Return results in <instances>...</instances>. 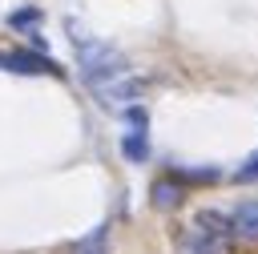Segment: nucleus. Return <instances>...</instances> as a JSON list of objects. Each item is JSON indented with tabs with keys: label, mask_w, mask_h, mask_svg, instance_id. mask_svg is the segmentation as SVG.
Wrapping results in <instances>:
<instances>
[{
	"label": "nucleus",
	"mask_w": 258,
	"mask_h": 254,
	"mask_svg": "<svg viewBox=\"0 0 258 254\" xmlns=\"http://www.w3.org/2000/svg\"><path fill=\"white\" fill-rule=\"evenodd\" d=\"M69 36H73V44H77V65H81V73H85L89 85H101V81H113L117 73H125L121 52H113L105 40L81 32L77 24H69Z\"/></svg>",
	"instance_id": "obj_1"
},
{
	"label": "nucleus",
	"mask_w": 258,
	"mask_h": 254,
	"mask_svg": "<svg viewBox=\"0 0 258 254\" xmlns=\"http://www.w3.org/2000/svg\"><path fill=\"white\" fill-rule=\"evenodd\" d=\"M0 69L8 73H48V77H60V65L48 56V52H28V48H12V52H0Z\"/></svg>",
	"instance_id": "obj_2"
},
{
	"label": "nucleus",
	"mask_w": 258,
	"mask_h": 254,
	"mask_svg": "<svg viewBox=\"0 0 258 254\" xmlns=\"http://www.w3.org/2000/svg\"><path fill=\"white\" fill-rule=\"evenodd\" d=\"M149 206L157 210V214H173L177 206H181V185L165 173V177H157L153 185H149Z\"/></svg>",
	"instance_id": "obj_3"
},
{
	"label": "nucleus",
	"mask_w": 258,
	"mask_h": 254,
	"mask_svg": "<svg viewBox=\"0 0 258 254\" xmlns=\"http://www.w3.org/2000/svg\"><path fill=\"white\" fill-rule=\"evenodd\" d=\"M194 230H202L206 238H218V242H226V238H234V226H230V214H222V210H198L194 214Z\"/></svg>",
	"instance_id": "obj_4"
},
{
	"label": "nucleus",
	"mask_w": 258,
	"mask_h": 254,
	"mask_svg": "<svg viewBox=\"0 0 258 254\" xmlns=\"http://www.w3.org/2000/svg\"><path fill=\"white\" fill-rule=\"evenodd\" d=\"M230 226H234V238L258 242V202H242V206L230 214Z\"/></svg>",
	"instance_id": "obj_5"
},
{
	"label": "nucleus",
	"mask_w": 258,
	"mask_h": 254,
	"mask_svg": "<svg viewBox=\"0 0 258 254\" xmlns=\"http://www.w3.org/2000/svg\"><path fill=\"white\" fill-rule=\"evenodd\" d=\"M169 177H173L177 185H210V181L222 177V169H218V165H173Z\"/></svg>",
	"instance_id": "obj_6"
},
{
	"label": "nucleus",
	"mask_w": 258,
	"mask_h": 254,
	"mask_svg": "<svg viewBox=\"0 0 258 254\" xmlns=\"http://www.w3.org/2000/svg\"><path fill=\"white\" fill-rule=\"evenodd\" d=\"M121 157L133 161V165L149 161V137H145V129H129V133L121 137Z\"/></svg>",
	"instance_id": "obj_7"
},
{
	"label": "nucleus",
	"mask_w": 258,
	"mask_h": 254,
	"mask_svg": "<svg viewBox=\"0 0 258 254\" xmlns=\"http://www.w3.org/2000/svg\"><path fill=\"white\" fill-rule=\"evenodd\" d=\"M177 254H222V246H218V238H206L202 230H189V234L177 238Z\"/></svg>",
	"instance_id": "obj_8"
},
{
	"label": "nucleus",
	"mask_w": 258,
	"mask_h": 254,
	"mask_svg": "<svg viewBox=\"0 0 258 254\" xmlns=\"http://www.w3.org/2000/svg\"><path fill=\"white\" fill-rule=\"evenodd\" d=\"M73 254H109V226H97L93 234H85L73 246Z\"/></svg>",
	"instance_id": "obj_9"
},
{
	"label": "nucleus",
	"mask_w": 258,
	"mask_h": 254,
	"mask_svg": "<svg viewBox=\"0 0 258 254\" xmlns=\"http://www.w3.org/2000/svg\"><path fill=\"white\" fill-rule=\"evenodd\" d=\"M40 24V12L36 8H16V12H8V28H16V32H32Z\"/></svg>",
	"instance_id": "obj_10"
},
{
	"label": "nucleus",
	"mask_w": 258,
	"mask_h": 254,
	"mask_svg": "<svg viewBox=\"0 0 258 254\" xmlns=\"http://www.w3.org/2000/svg\"><path fill=\"white\" fill-rule=\"evenodd\" d=\"M141 89H145V81H141V77H125V81L109 85V97H117V101H129V97H137Z\"/></svg>",
	"instance_id": "obj_11"
},
{
	"label": "nucleus",
	"mask_w": 258,
	"mask_h": 254,
	"mask_svg": "<svg viewBox=\"0 0 258 254\" xmlns=\"http://www.w3.org/2000/svg\"><path fill=\"white\" fill-rule=\"evenodd\" d=\"M121 117H125V125H129V129H145V125H149V113H145V105H129Z\"/></svg>",
	"instance_id": "obj_12"
},
{
	"label": "nucleus",
	"mask_w": 258,
	"mask_h": 254,
	"mask_svg": "<svg viewBox=\"0 0 258 254\" xmlns=\"http://www.w3.org/2000/svg\"><path fill=\"white\" fill-rule=\"evenodd\" d=\"M234 181H258V153H254V157H246V161L238 165Z\"/></svg>",
	"instance_id": "obj_13"
}]
</instances>
